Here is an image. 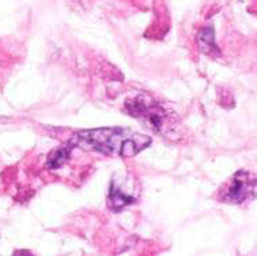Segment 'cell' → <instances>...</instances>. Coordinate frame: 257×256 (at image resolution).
<instances>
[{"label":"cell","instance_id":"6da1fadb","mask_svg":"<svg viewBox=\"0 0 257 256\" xmlns=\"http://www.w3.org/2000/svg\"><path fill=\"white\" fill-rule=\"evenodd\" d=\"M152 140L145 134L137 133L124 128H99L82 130L73 134L69 144L71 147L82 148L85 151L133 158L149 147Z\"/></svg>","mask_w":257,"mask_h":256},{"label":"cell","instance_id":"7a4b0ae2","mask_svg":"<svg viewBox=\"0 0 257 256\" xmlns=\"http://www.w3.org/2000/svg\"><path fill=\"white\" fill-rule=\"evenodd\" d=\"M126 106L128 113L133 117L147 119L152 129L158 133H163L164 129H167V122L171 121V115L148 96H140L133 100H128Z\"/></svg>","mask_w":257,"mask_h":256},{"label":"cell","instance_id":"3957f363","mask_svg":"<svg viewBox=\"0 0 257 256\" xmlns=\"http://www.w3.org/2000/svg\"><path fill=\"white\" fill-rule=\"evenodd\" d=\"M254 193H256L254 177H252L247 172H238L230 180V183L227 184V187L224 189V192H222L220 197L223 202L239 204L247 200L249 197L254 196Z\"/></svg>","mask_w":257,"mask_h":256},{"label":"cell","instance_id":"277c9868","mask_svg":"<svg viewBox=\"0 0 257 256\" xmlns=\"http://www.w3.org/2000/svg\"><path fill=\"white\" fill-rule=\"evenodd\" d=\"M136 202V197L132 195L123 192L122 189H119L118 187H115V184H111L108 193V206L111 207L112 211H120L124 207H127L130 204H133Z\"/></svg>","mask_w":257,"mask_h":256},{"label":"cell","instance_id":"5b68a950","mask_svg":"<svg viewBox=\"0 0 257 256\" xmlns=\"http://www.w3.org/2000/svg\"><path fill=\"white\" fill-rule=\"evenodd\" d=\"M197 43L201 52H204V54H212L215 51H219L216 48L212 28H205L204 30H201L197 36Z\"/></svg>","mask_w":257,"mask_h":256},{"label":"cell","instance_id":"8992f818","mask_svg":"<svg viewBox=\"0 0 257 256\" xmlns=\"http://www.w3.org/2000/svg\"><path fill=\"white\" fill-rule=\"evenodd\" d=\"M71 145L67 144V145H63V147L56 148L54 152L51 153L48 156V167L50 168H58L60 167L62 164L66 163V160L69 159L70 151H71Z\"/></svg>","mask_w":257,"mask_h":256},{"label":"cell","instance_id":"52a82bcc","mask_svg":"<svg viewBox=\"0 0 257 256\" xmlns=\"http://www.w3.org/2000/svg\"><path fill=\"white\" fill-rule=\"evenodd\" d=\"M14 256H33L29 251H15Z\"/></svg>","mask_w":257,"mask_h":256}]
</instances>
